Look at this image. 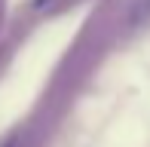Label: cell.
I'll use <instances>...</instances> for the list:
<instances>
[{"instance_id":"cell-1","label":"cell","mask_w":150,"mask_h":147,"mask_svg":"<svg viewBox=\"0 0 150 147\" xmlns=\"http://www.w3.org/2000/svg\"><path fill=\"white\" fill-rule=\"evenodd\" d=\"M147 16H150V0H135L132 12H129V22H132V25H141Z\"/></svg>"},{"instance_id":"cell-2","label":"cell","mask_w":150,"mask_h":147,"mask_svg":"<svg viewBox=\"0 0 150 147\" xmlns=\"http://www.w3.org/2000/svg\"><path fill=\"white\" fill-rule=\"evenodd\" d=\"M52 0H34V6H37V9H43V6H49Z\"/></svg>"},{"instance_id":"cell-3","label":"cell","mask_w":150,"mask_h":147,"mask_svg":"<svg viewBox=\"0 0 150 147\" xmlns=\"http://www.w3.org/2000/svg\"><path fill=\"white\" fill-rule=\"evenodd\" d=\"M3 147H12V141H9V144H3Z\"/></svg>"}]
</instances>
